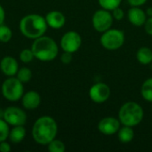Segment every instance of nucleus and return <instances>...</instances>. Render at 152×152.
<instances>
[{
	"label": "nucleus",
	"mask_w": 152,
	"mask_h": 152,
	"mask_svg": "<svg viewBox=\"0 0 152 152\" xmlns=\"http://www.w3.org/2000/svg\"><path fill=\"white\" fill-rule=\"evenodd\" d=\"M58 132L56 121L49 117L39 118L32 127V137L35 142L41 145H48L50 142L55 139Z\"/></svg>",
	"instance_id": "1"
},
{
	"label": "nucleus",
	"mask_w": 152,
	"mask_h": 152,
	"mask_svg": "<svg viewBox=\"0 0 152 152\" xmlns=\"http://www.w3.org/2000/svg\"><path fill=\"white\" fill-rule=\"evenodd\" d=\"M47 26L45 18L38 14L26 15L20 22V29L23 36L31 39H36L44 36L47 29Z\"/></svg>",
	"instance_id": "2"
},
{
	"label": "nucleus",
	"mask_w": 152,
	"mask_h": 152,
	"mask_svg": "<svg viewBox=\"0 0 152 152\" xmlns=\"http://www.w3.org/2000/svg\"><path fill=\"white\" fill-rule=\"evenodd\" d=\"M31 50L35 58L42 61H53L59 53V48L56 42L53 38L45 36L35 39L32 44Z\"/></svg>",
	"instance_id": "3"
},
{
	"label": "nucleus",
	"mask_w": 152,
	"mask_h": 152,
	"mask_svg": "<svg viewBox=\"0 0 152 152\" xmlns=\"http://www.w3.org/2000/svg\"><path fill=\"white\" fill-rule=\"evenodd\" d=\"M144 111L140 104L135 102H127L124 103L118 111V119L123 126L134 127L143 119Z\"/></svg>",
	"instance_id": "4"
},
{
	"label": "nucleus",
	"mask_w": 152,
	"mask_h": 152,
	"mask_svg": "<svg viewBox=\"0 0 152 152\" xmlns=\"http://www.w3.org/2000/svg\"><path fill=\"white\" fill-rule=\"evenodd\" d=\"M100 43L103 48L109 51H115L122 47L125 43V34L121 29L110 28L102 33Z\"/></svg>",
	"instance_id": "5"
},
{
	"label": "nucleus",
	"mask_w": 152,
	"mask_h": 152,
	"mask_svg": "<svg viewBox=\"0 0 152 152\" xmlns=\"http://www.w3.org/2000/svg\"><path fill=\"white\" fill-rule=\"evenodd\" d=\"M23 83L17 77H10L2 85L3 96L11 102L19 101L23 96Z\"/></svg>",
	"instance_id": "6"
},
{
	"label": "nucleus",
	"mask_w": 152,
	"mask_h": 152,
	"mask_svg": "<svg viewBox=\"0 0 152 152\" xmlns=\"http://www.w3.org/2000/svg\"><path fill=\"white\" fill-rule=\"evenodd\" d=\"M113 20L114 19L111 12L102 8L97 10L92 17L93 27L96 31L100 33H103L110 29L113 24Z\"/></svg>",
	"instance_id": "7"
},
{
	"label": "nucleus",
	"mask_w": 152,
	"mask_h": 152,
	"mask_svg": "<svg viewBox=\"0 0 152 152\" xmlns=\"http://www.w3.org/2000/svg\"><path fill=\"white\" fill-rule=\"evenodd\" d=\"M82 45V37L76 31H69L65 33L61 39V47L64 52L76 53Z\"/></svg>",
	"instance_id": "8"
},
{
	"label": "nucleus",
	"mask_w": 152,
	"mask_h": 152,
	"mask_svg": "<svg viewBox=\"0 0 152 152\" xmlns=\"http://www.w3.org/2000/svg\"><path fill=\"white\" fill-rule=\"evenodd\" d=\"M110 88L105 83H96L91 86L89 89L90 99L98 104L107 102L110 97Z\"/></svg>",
	"instance_id": "9"
},
{
	"label": "nucleus",
	"mask_w": 152,
	"mask_h": 152,
	"mask_svg": "<svg viewBox=\"0 0 152 152\" xmlns=\"http://www.w3.org/2000/svg\"><path fill=\"white\" fill-rule=\"evenodd\" d=\"M3 118L6 121L8 125L24 126L27 122L26 113L17 107H9L3 112Z\"/></svg>",
	"instance_id": "10"
},
{
	"label": "nucleus",
	"mask_w": 152,
	"mask_h": 152,
	"mask_svg": "<svg viewBox=\"0 0 152 152\" xmlns=\"http://www.w3.org/2000/svg\"><path fill=\"white\" fill-rule=\"evenodd\" d=\"M120 121L114 117H105L98 123V130L104 135L116 134L120 128Z\"/></svg>",
	"instance_id": "11"
},
{
	"label": "nucleus",
	"mask_w": 152,
	"mask_h": 152,
	"mask_svg": "<svg viewBox=\"0 0 152 152\" xmlns=\"http://www.w3.org/2000/svg\"><path fill=\"white\" fill-rule=\"evenodd\" d=\"M148 16L141 6H132L127 12V19L129 22L135 27H142L144 25Z\"/></svg>",
	"instance_id": "12"
},
{
	"label": "nucleus",
	"mask_w": 152,
	"mask_h": 152,
	"mask_svg": "<svg viewBox=\"0 0 152 152\" xmlns=\"http://www.w3.org/2000/svg\"><path fill=\"white\" fill-rule=\"evenodd\" d=\"M0 69L5 76L13 77L18 71V62L11 56L4 57L0 62Z\"/></svg>",
	"instance_id": "13"
},
{
	"label": "nucleus",
	"mask_w": 152,
	"mask_h": 152,
	"mask_svg": "<svg viewBox=\"0 0 152 152\" xmlns=\"http://www.w3.org/2000/svg\"><path fill=\"white\" fill-rule=\"evenodd\" d=\"M46 23L53 28H61L66 22V18L63 13L58 11H52L45 16Z\"/></svg>",
	"instance_id": "14"
},
{
	"label": "nucleus",
	"mask_w": 152,
	"mask_h": 152,
	"mask_svg": "<svg viewBox=\"0 0 152 152\" xmlns=\"http://www.w3.org/2000/svg\"><path fill=\"white\" fill-rule=\"evenodd\" d=\"M41 102V97L38 93L29 91L22 96V105L27 110L37 109Z\"/></svg>",
	"instance_id": "15"
},
{
	"label": "nucleus",
	"mask_w": 152,
	"mask_h": 152,
	"mask_svg": "<svg viewBox=\"0 0 152 152\" xmlns=\"http://www.w3.org/2000/svg\"><path fill=\"white\" fill-rule=\"evenodd\" d=\"M136 60L142 65H148L152 62V50L149 47L143 46L137 50Z\"/></svg>",
	"instance_id": "16"
},
{
	"label": "nucleus",
	"mask_w": 152,
	"mask_h": 152,
	"mask_svg": "<svg viewBox=\"0 0 152 152\" xmlns=\"http://www.w3.org/2000/svg\"><path fill=\"white\" fill-rule=\"evenodd\" d=\"M118 134V138L119 142L122 143H128L131 142L134 138V132L132 126H123V127H120Z\"/></svg>",
	"instance_id": "17"
},
{
	"label": "nucleus",
	"mask_w": 152,
	"mask_h": 152,
	"mask_svg": "<svg viewBox=\"0 0 152 152\" xmlns=\"http://www.w3.org/2000/svg\"><path fill=\"white\" fill-rule=\"evenodd\" d=\"M26 136V130L23 126H14L9 133V139L13 143H19L24 140Z\"/></svg>",
	"instance_id": "18"
},
{
	"label": "nucleus",
	"mask_w": 152,
	"mask_h": 152,
	"mask_svg": "<svg viewBox=\"0 0 152 152\" xmlns=\"http://www.w3.org/2000/svg\"><path fill=\"white\" fill-rule=\"evenodd\" d=\"M141 94L145 101L152 103V77L146 79L142 83L141 87Z\"/></svg>",
	"instance_id": "19"
},
{
	"label": "nucleus",
	"mask_w": 152,
	"mask_h": 152,
	"mask_svg": "<svg viewBox=\"0 0 152 152\" xmlns=\"http://www.w3.org/2000/svg\"><path fill=\"white\" fill-rule=\"evenodd\" d=\"M122 0H98V3L102 9L108 10V11H112L115 8L120 6Z\"/></svg>",
	"instance_id": "20"
},
{
	"label": "nucleus",
	"mask_w": 152,
	"mask_h": 152,
	"mask_svg": "<svg viewBox=\"0 0 152 152\" xmlns=\"http://www.w3.org/2000/svg\"><path fill=\"white\" fill-rule=\"evenodd\" d=\"M16 76H17V78L20 82L27 83V82H28L31 79V77H32V72L28 68H21L20 69H18Z\"/></svg>",
	"instance_id": "21"
},
{
	"label": "nucleus",
	"mask_w": 152,
	"mask_h": 152,
	"mask_svg": "<svg viewBox=\"0 0 152 152\" xmlns=\"http://www.w3.org/2000/svg\"><path fill=\"white\" fill-rule=\"evenodd\" d=\"M65 149V144L60 140L53 139L48 143V151L50 152H64Z\"/></svg>",
	"instance_id": "22"
},
{
	"label": "nucleus",
	"mask_w": 152,
	"mask_h": 152,
	"mask_svg": "<svg viewBox=\"0 0 152 152\" xmlns=\"http://www.w3.org/2000/svg\"><path fill=\"white\" fill-rule=\"evenodd\" d=\"M12 37V32L11 28L5 25H0V41L3 43L9 42Z\"/></svg>",
	"instance_id": "23"
},
{
	"label": "nucleus",
	"mask_w": 152,
	"mask_h": 152,
	"mask_svg": "<svg viewBox=\"0 0 152 152\" xmlns=\"http://www.w3.org/2000/svg\"><path fill=\"white\" fill-rule=\"evenodd\" d=\"M9 126L4 119L0 118V142L5 141L9 137Z\"/></svg>",
	"instance_id": "24"
},
{
	"label": "nucleus",
	"mask_w": 152,
	"mask_h": 152,
	"mask_svg": "<svg viewBox=\"0 0 152 152\" xmlns=\"http://www.w3.org/2000/svg\"><path fill=\"white\" fill-rule=\"evenodd\" d=\"M34 53L31 49H24L20 53V59L24 63H28L34 59Z\"/></svg>",
	"instance_id": "25"
},
{
	"label": "nucleus",
	"mask_w": 152,
	"mask_h": 152,
	"mask_svg": "<svg viewBox=\"0 0 152 152\" xmlns=\"http://www.w3.org/2000/svg\"><path fill=\"white\" fill-rule=\"evenodd\" d=\"M111 14L113 16V19L116 20H121L124 19V16H125V12L120 8V6H118V7L115 8L114 10H112Z\"/></svg>",
	"instance_id": "26"
},
{
	"label": "nucleus",
	"mask_w": 152,
	"mask_h": 152,
	"mask_svg": "<svg viewBox=\"0 0 152 152\" xmlns=\"http://www.w3.org/2000/svg\"><path fill=\"white\" fill-rule=\"evenodd\" d=\"M61 61L62 63L64 64H69L72 61V53H69V52H64L61 56Z\"/></svg>",
	"instance_id": "27"
},
{
	"label": "nucleus",
	"mask_w": 152,
	"mask_h": 152,
	"mask_svg": "<svg viewBox=\"0 0 152 152\" xmlns=\"http://www.w3.org/2000/svg\"><path fill=\"white\" fill-rule=\"evenodd\" d=\"M144 29H145V32L150 35L152 36V17H148L145 23H144Z\"/></svg>",
	"instance_id": "28"
},
{
	"label": "nucleus",
	"mask_w": 152,
	"mask_h": 152,
	"mask_svg": "<svg viewBox=\"0 0 152 152\" xmlns=\"http://www.w3.org/2000/svg\"><path fill=\"white\" fill-rule=\"evenodd\" d=\"M0 151L1 152H10L11 151V146L9 143H7L5 141L0 142Z\"/></svg>",
	"instance_id": "29"
},
{
	"label": "nucleus",
	"mask_w": 152,
	"mask_h": 152,
	"mask_svg": "<svg viewBox=\"0 0 152 152\" xmlns=\"http://www.w3.org/2000/svg\"><path fill=\"white\" fill-rule=\"evenodd\" d=\"M127 2L131 6H142L147 2V0H127Z\"/></svg>",
	"instance_id": "30"
},
{
	"label": "nucleus",
	"mask_w": 152,
	"mask_h": 152,
	"mask_svg": "<svg viewBox=\"0 0 152 152\" xmlns=\"http://www.w3.org/2000/svg\"><path fill=\"white\" fill-rule=\"evenodd\" d=\"M4 18H5V12L4 8L0 5V25H2L4 21Z\"/></svg>",
	"instance_id": "31"
},
{
	"label": "nucleus",
	"mask_w": 152,
	"mask_h": 152,
	"mask_svg": "<svg viewBox=\"0 0 152 152\" xmlns=\"http://www.w3.org/2000/svg\"><path fill=\"white\" fill-rule=\"evenodd\" d=\"M148 17H152V7H148L145 11Z\"/></svg>",
	"instance_id": "32"
}]
</instances>
